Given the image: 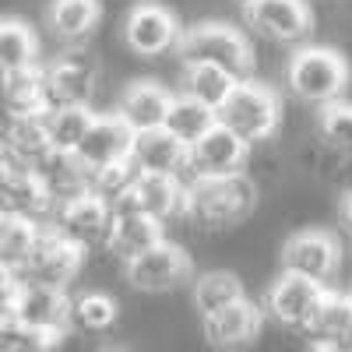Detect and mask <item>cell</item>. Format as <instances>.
I'll return each mask as SVG.
<instances>
[{
  "label": "cell",
  "mask_w": 352,
  "mask_h": 352,
  "mask_svg": "<svg viewBox=\"0 0 352 352\" xmlns=\"http://www.w3.org/2000/svg\"><path fill=\"white\" fill-rule=\"evenodd\" d=\"M257 204V190L250 176L232 173V176H194L187 184L184 197V215L194 219L197 226L226 229L243 222Z\"/></svg>",
  "instance_id": "1"
},
{
  "label": "cell",
  "mask_w": 352,
  "mask_h": 352,
  "mask_svg": "<svg viewBox=\"0 0 352 352\" xmlns=\"http://www.w3.org/2000/svg\"><path fill=\"white\" fill-rule=\"evenodd\" d=\"M184 64H208L229 74L232 81H250L254 71V50L240 28L226 21H201L180 36Z\"/></svg>",
  "instance_id": "2"
},
{
  "label": "cell",
  "mask_w": 352,
  "mask_h": 352,
  "mask_svg": "<svg viewBox=\"0 0 352 352\" xmlns=\"http://www.w3.org/2000/svg\"><path fill=\"white\" fill-rule=\"evenodd\" d=\"M349 85V64L345 56L328 46H303L289 60V88L303 102L331 106Z\"/></svg>",
  "instance_id": "3"
},
{
  "label": "cell",
  "mask_w": 352,
  "mask_h": 352,
  "mask_svg": "<svg viewBox=\"0 0 352 352\" xmlns=\"http://www.w3.org/2000/svg\"><path fill=\"white\" fill-rule=\"evenodd\" d=\"M278 113L282 106L272 88H264L257 81H236L229 99L215 109V120L250 144V141H264L278 127Z\"/></svg>",
  "instance_id": "4"
},
{
  "label": "cell",
  "mask_w": 352,
  "mask_h": 352,
  "mask_svg": "<svg viewBox=\"0 0 352 352\" xmlns=\"http://www.w3.org/2000/svg\"><path fill=\"white\" fill-rule=\"evenodd\" d=\"M11 317L18 324H25L28 331H36L50 349H56L67 331H71V300L64 289L56 285H43V282H25L21 278V289H18V300H14V310Z\"/></svg>",
  "instance_id": "5"
},
{
  "label": "cell",
  "mask_w": 352,
  "mask_h": 352,
  "mask_svg": "<svg viewBox=\"0 0 352 352\" xmlns=\"http://www.w3.org/2000/svg\"><path fill=\"white\" fill-rule=\"evenodd\" d=\"M81 257L85 250L78 243H71L67 236L56 226H39V236H36V247L25 261V272L21 278L25 282H43V285H56L64 289L78 272H81Z\"/></svg>",
  "instance_id": "6"
},
{
  "label": "cell",
  "mask_w": 352,
  "mask_h": 352,
  "mask_svg": "<svg viewBox=\"0 0 352 352\" xmlns=\"http://www.w3.org/2000/svg\"><path fill=\"white\" fill-rule=\"evenodd\" d=\"M338 257H342V250H338V240L331 232L307 229V232H296V236L285 240L282 268H285V275H300V278L324 285L338 272Z\"/></svg>",
  "instance_id": "7"
},
{
  "label": "cell",
  "mask_w": 352,
  "mask_h": 352,
  "mask_svg": "<svg viewBox=\"0 0 352 352\" xmlns=\"http://www.w3.org/2000/svg\"><path fill=\"white\" fill-rule=\"evenodd\" d=\"M194 272L190 257L184 254V247H176L169 240H162L159 247H152L148 254H141L134 261H127V282L141 292H169L180 289Z\"/></svg>",
  "instance_id": "8"
},
{
  "label": "cell",
  "mask_w": 352,
  "mask_h": 352,
  "mask_svg": "<svg viewBox=\"0 0 352 352\" xmlns=\"http://www.w3.org/2000/svg\"><path fill=\"white\" fill-rule=\"evenodd\" d=\"M53 212H56V201L32 166L11 162L0 169V215H25L43 222Z\"/></svg>",
  "instance_id": "9"
},
{
  "label": "cell",
  "mask_w": 352,
  "mask_h": 352,
  "mask_svg": "<svg viewBox=\"0 0 352 352\" xmlns=\"http://www.w3.org/2000/svg\"><path fill=\"white\" fill-rule=\"evenodd\" d=\"M53 226L60 229L71 243H78L81 250H88V247L106 243L109 226H113V208H109L102 197H96V194L85 190V194H78V197H71V201L56 204Z\"/></svg>",
  "instance_id": "10"
},
{
  "label": "cell",
  "mask_w": 352,
  "mask_h": 352,
  "mask_svg": "<svg viewBox=\"0 0 352 352\" xmlns=\"http://www.w3.org/2000/svg\"><path fill=\"white\" fill-rule=\"evenodd\" d=\"M250 155V144L215 124L204 138H197L187 148V169L194 176H232L243 173V162Z\"/></svg>",
  "instance_id": "11"
},
{
  "label": "cell",
  "mask_w": 352,
  "mask_h": 352,
  "mask_svg": "<svg viewBox=\"0 0 352 352\" xmlns=\"http://www.w3.org/2000/svg\"><path fill=\"white\" fill-rule=\"evenodd\" d=\"M324 300V285H317L310 278H300V275H285L268 289V300H264V314H272L278 324L285 328H296V331H307L310 320H314V310Z\"/></svg>",
  "instance_id": "12"
},
{
  "label": "cell",
  "mask_w": 352,
  "mask_h": 352,
  "mask_svg": "<svg viewBox=\"0 0 352 352\" xmlns=\"http://www.w3.org/2000/svg\"><path fill=\"white\" fill-rule=\"evenodd\" d=\"M46 71V109H64V106H88L96 92V64L88 53H64L53 60Z\"/></svg>",
  "instance_id": "13"
},
{
  "label": "cell",
  "mask_w": 352,
  "mask_h": 352,
  "mask_svg": "<svg viewBox=\"0 0 352 352\" xmlns=\"http://www.w3.org/2000/svg\"><path fill=\"white\" fill-rule=\"evenodd\" d=\"M131 141H134V131L116 113H106V116H96L92 120L85 141L74 148V159L81 162L85 173H96L102 166H113V162L127 159L131 155Z\"/></svg>",
  "instance_id": "14"
},
{
  "label": "cell",
  "mask_w": 352,
  "mask_h": 352,
  "mask_svg": "<svg viewBox=\"0 0 352 352\" xmlns=\"http://www.w3.org/2000/svg\"><path fill=\"white\" fill-rule=\"evenodd\" d=\"M124 36H127V46L138 56H159V53H166L173 46H180L184 32H180L176 18L162 4H138L127 14Z\"/></svg>",
  "instance_id": "15"
},
{
  "label": "cell",
  "mask_w": 352,
  "mask_h": 352,
  "mask_svg": "<svg viewBox=\"0 0 352 352\" xmlns=\"http://www.w3.org/2000/svg\"><path fill=\"white\" fill-rule=\"evenodd\" d=\"M247 21L278 43H303L314 28V14L303 0H257L247 8Z\"/></svg>",
  "instance_id": "16"
},
{
  "label": "cell",
  "mask_w": 352,
  "mask_h": 352,
  "mask_svg": "<svg viewBox=\"0 0 352 352\" xmlns=\"http://www.w3.org/2000/svg\"><path fill=\"white\" fill-rule=\"evenodd\" d=\"M184 197H187V187L176 180V176L141 173L134 180V187H131V194L116 204V208H134V212H141V215H148V219L166 226L169 219L184 215Z\"/></svg>",
  "instance_id": "17"
},
{
  "label": "cell",
  "mask_w": 352,
  "mask_h": 352,
  "mask_svg": "<svg viewBox=\"0 0 352 352\" xmlns=\"http://www.w3.org/2000/svg\"><path fill=\"white\" fill-rule=\"evenodd\" d=\"M131 162L138 173H152V176H176L187 169V144L176 141L166 127L152 131H138L131 141Z\"/></svg>",
  "instance_id": "18"
},
{
  "label": "cell",
  "mask_w": 352,
  "mask_h": 352,
  "mask_svg": "<svg viewBox=\"0 0 352 352\" xmlns=\"http://www.w3.org/2000/svg\"><path fill=\"white\" fill-rule=\"evenodd\" d=\"M261 328H264V307L250 303L247 296L240 303L204 317V338L215 349H243L261 335Z\"/></svg>",
  "instance_id": "19"
},
{
  "label": "cell",
  "mask_w": 352,
  "mask_h": 352,
  "mask_svg": "<svg viewBox=\"0 0 352 352\" xmlns=\"http://www.w3.org/2000/svg\"><path fill=\"white\" fill-rule=\"evenodd\" d=\"M162 240H166L162 222L141 215L134 208H116L113 212V226H109V236H106L109 254L124 257V261H134L141 254H148L152 247H159Z\"/></svg>",
  "instance_id": "20"
},
{
  "label": "cell",
  "mask_w": 352,
  "mask_h": 352,
  "mask_svg": "<svg viewBox=\"0 0 352 352\" xmlns=\"http://www.w3.org/2000/svg\"><path fill=\"white\" fill-rule=\"evenodd\" d=\"M169 102L173 96L159 81H134L124 99H120V109L116 116L138 134V131H152V127H162L166 124V113H169Z\"/></svg>",
  "instance_id": "21"
},
{
  "label": "cell",
  "mask_w": 352,
  "mask_h": 352,
  "mask_svg": "<svg viewBox=\"0 0 352 352\" xmlns=\"http://www.w3.org/2000/svg\"><path fill=\"white\" fill-rule=\"evenodd\" d=\"M4 141L14 155V162L21 166H39L53 148H50V134H46V109L43 113H21V116H8L4 127Z\"/></svg>",
  "instance_id": "22"
},
{
  "label": "cell",
  "mask_w": 352,
  "mask_h": 352,
  "mask_svg": "<svg viewBox=\"0 0 352 352\" xmlns=\"http://www.w3.org/2000/svg\"><path fill=\"white\" fill-rule=\"evenodd\" d=\"M0 96H4L8 116L43 113L46 109V71L36 64V67H25V71L0 74Z\"/></svg>",
  "instance_id": "23"
},
{
  "label": "cell",
  "mask_w": 352,
  "mask_h": 352,
  "mask_svg": "<svg viewBox=\"0 0 352 352\" xmlns=\"http://www.w3.org/2000/svg\"><path fill=\"white\" fill-rule=\"evenodd\" d=\"M317 342H338V345H352V300L345 292H328L324 300L314 310V320L307 328Z\"/></svg>",
  "instance_id": "24"
},
{
  "label": "cell",
  "mask_w": 352,
  "mask_h": 352,
  "mask_svg": "<svg viewBox=\"0 0 352 352\" xmlns=\"http://www.w3.org/2000/svg\"><path fill=\"white\" fill-rule=\"evenodd\" d=\"M36 56H39V39H36L32 28L18 18L0 21V74L36 67L39 64Z\"/></svg>",
  "instance_id": "25"
},
{
  "label": "cell",
  "mask_w": 352,
  "mask_h": 352,
  "mask_svg": "<svg viewBox=\"0 0 352 352\" xmlns=\"http://www.w3.org/2000/svg\"><path fill=\"white\" fill-rule=\"evenodd\" d=\"M215 124H219V120H215V109L194 102L190 96H173L169 113H166V124H162V127H166L176 141H184L187 148H190V144H194L197 138H204Z\"/></svg>",
  "instance_id": "26"
},
{
  "label": "cell",
  "mask_w": 352,
  "mask_h": 352,
  "mask_svg": "<svg viewBox=\"0 0 352 352\" xmlns=\"http://www.w3.org/2000/svg\"><path fill=\"white\" fill-rule=\"evenodd\" d=\"M96 113L88 106H64V109H46V134H50V148L74 155V148L85 141L88 127H92Z\"/></svg>",
  "instance_id": "27"
},
{
  "label": "cell",
  "mask_w": 352,
  "mask_h": 352,
  "mask_svg": "<svg viewBox=\"0 0 352 352\" xmlns=\"http://www.w3.org/2000/svg\"><path fill=\"white\" fill-rule=\"evenodd\" d=\"M99 14H102L99 0H53L50 4V28L60 39L78 43L96 28Z\"/></svg>",
  "instance_id": "28"
},
{
  "label": "cell",
  "mask_w": 352,
  "mask_h": 352,
  "mask_svg": "<svg viewBox=\"0 0 352 352\" xmlns=\"http://www.w3.org/2000/svg\"><path fill=\"white\" fill-rule=\"evenodd\" d=\"M243 296H247L243 282L232 272H204L194 282V307L201 310V317L219 314V310H226L232 303H240Z\"/></svg>",
  "instance_id": "29"
},
{
  "label": "cell",
  "mask_w": 352,
  "mask_h": 352,
  "mask_svg": "<svg viewBox=\"0 0 352 352\" xmlns=\"http://www.w3.org/2000/svg\"><path fill=\"white\" fill-rule=\"evenodd\" d=\"M232 81L229 74H222L219 67H208V64H184V96H190L194 102L208 106V109H219L229 92H232Z\"/></svg>",
  "instance_id": "30"
},
{
  "label": "cell",
  "mask_w": 352,
  "mask_h": 352,
  "mask_svg": "<svg viewBox=\"0 0 352 352\" xmlns=\"http://www.w3.org/2000/svg\"><path fill=\"white\" fill-rule=\"evenodd\" d=\"M116 324V300L106 292H81L78 300H71V328L102 335Z\"/></svg>",
  "instance_id": "31"
},
{
  "label": "cell",
  "mask_w": 352,
  "mask_h": 352,
  "mask_svg": "<svg viewBox=\"0 0 352 352\" xmlns=\"http://www.w3.org/2000/svg\"><path fill=\"white\" fill-rule=\"evenodd\" d=\"M138 176H141V173H138V166H134L131 155H127V159L113 162V166H102V169H96V173H88V194L102 197L109 208H116V204L131 194V187H134Z\"/></svg>",
  "instance_id": "32"
},
{
  "label": "cell",
  "mask_w": 352,
  "mask_h": 352,
  "mask_svg": "<svg viewBox=\"0 0 352 352\" xmlns=\"http://www.w3.org/2000/svg\"><path fill=\"white\" fill-rule=\"evenodd\" d=\"M320 131H324L328 144L342 152H352V106L349 102H331L320 109Z\"/></svg>",
  "instance_id": "33"
},
{
  "label": "cell",
  "mask_w": 352,
  "mask_h": 352,
  "mask_svg": "<svg viewBox=\"0 0 352 352\" xmlns=\"http://www.w3.org/2000/svg\"><path fill=\"white\" fill-rule=\"evenodd\" d=\"M0 352H46V345L36 331L18 324L14 317H4L0 320Z\"/></svg>",
  "instance_id": "34"
},
{
  "label": "cell",
  "mask_w": 352,
  "mask_h": 352,
  "mask_svg": "<svg viewBox=\"0 0 352 352\" xmlns=\"http://www.w3.org/2000/svg\"><path fill=\"white\" fill-rule=\"evenodd\" d=\"M18 289H21V275L0 264V320H4V317H11V310H14V300H18Z\"/></svg>",
  "instance_id": "35"
},
{
  "label": "cell",
  "mask_w": 352,
  "mask_h": 352,
  "mask_svg": "<svg viewBox=\"0 0 352 352\" xmlns=\"http://www.w3.org/2000/svg\"><path fill=\"white\" fill-rule=\"evenodd\" d=\"M338 219H342L345 232H349V236H352V194H345V197H342V208H338Z\"/></svg>",
  "instance_id": "36"
},
{
  "label": "cell",
  "mask_w": 352,
  "mask_h": 352,
  "mask_svg": "<svg viewBox=\"0 0 352 352\" xmlns=\"http://www.w3.org/2000/svg\"><path fill=\"white\" fill-rule=\"evenodd\" d=\"M310 352H352V345H338V342H314Z\"/></svg>",
  "instance_id": "37"
},
{
  "label": "cell",
  "mask_w": 352,
  "mask_h": 352,
  "mask_svg": "<svg viewBox=\"0 0 352 352\" xmlns=\"http://www.w3.org/2000/svg\"><path fill=\"white\" fill-rule=\"evenodd\" d=\"M11 162H14V155H11V148H8L4 134H0V169H4V166H11Z\"/></svg>",
  "instance_id": "38"
},
{
  "label": "cell",
  "mask_w": 352,
  "mask_h": 352,
  "mask_svg": "<svg viewBox=\"0 0 352 352\" xmlns=\"http://www.w3.org/2000/svg\"><path fill=\"white\" fill-rule=\"evenodd\" d=\"M102 352H131V349H124V345H109V349H102Z\"/></svg>",
  "instance_id": "39"
},
{
  "label": "cell",
  "mask_w": 352,
  "mask_h": 352,
  "mask_svg": "<svg viewBox=\"0 0 352 352\" xmlns=\"http://www.w3.org/2000/svg\"><path fill=\"white\" fill-rule=\"evenodd\" d=\"M236 4H240V8H243V11H247V8H250V4H257V0H236Z\"/></svg>",
  "instance_id": "40"
},
{
  "label": "cell",
  "mask_w": 352,
  "mask_h": 352,
  "mask_svg": "<svg viewBox=\"0 0 352 352\" xmlns=\"http://www.w3.org/2000/svg\"><path fill=\"white\" fill-rule=\"evenodd\" d=\"M349 300H352V292H349Z\"/></svg>",
  "instance_id": "41"
}]
</instances>
